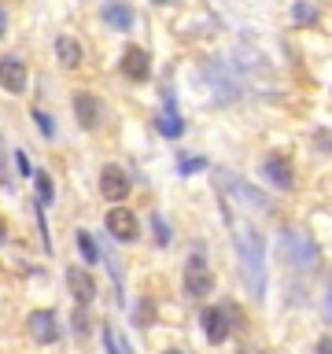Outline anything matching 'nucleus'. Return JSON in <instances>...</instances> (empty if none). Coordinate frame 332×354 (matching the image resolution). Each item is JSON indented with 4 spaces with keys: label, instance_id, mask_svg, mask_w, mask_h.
Masks as SVG:
<instances>
[{
    "label": "nucleus",
    "instance_id": "8",
    "mask_svg": "<svg viewBox=\"0 0 332 354\" xmlns=\"http://www.w3.org/2000/svg\"><path fill=\"white\" fill-rule=\"evenodd\" d=\"M66 284H71V295L82 310L96 299V281L82 270V266H66Z\"/></svg>",
    "mask_w": 332,
    "mask_h": 354
},
{
    "label": "nucleus",
    "instance_id": "27",
    "mask_svg": "<svg viewBox=\"0 0 332 354\" xmlns=\"http://www.w3.org/2000/svg\"><path fill=\"white\" fill-rule=\"evenodd\" d=\"M163 354H181V351H163Z\"/></svg>",
    "mask_w": 332,
    "mask_h": 354
},
{
    "label": "nucleus",
    "instance_id": "25",
    "mask_svg": "<svg viewBox=\"0 0 332 354\" xmlns=\"http://www.w3.org/2000/svg\"><path fill=\"white\" fill-rule=\"evenodd\" d=\"M4 240H8V225L0 221V243H4Z\"/></svg>",
    "mask_w": 332,
    "mask_h": 354
},
{
    "label": "nucleus",
    "instance_id": "13",
    "mask_svg": "<svg viewBox=\"0 0 332 354\" xmlns=\"http://www.w3.org/2000/svg\"><path fill=\"white\" fill-rule=\"evenodd\" d=\"M74 118H77V126L82 129H96V122H100V100L93 93H74Z\"/></svg>",
    "mask_w": 332,
    "mask_h": 354
},
{
    "label": "nucleus",
    "instance_id": "28",
    "mask_svg": "<svg viewBox=\"0 0 332 354\" xmlns=\"http://www.w3.org/2000/svg\"><path fill=\"white\" fill-rule=\"evenodd\" d=\"M329 310H332V292H329Z\"/></svg>",
    "mask_w": 332,
    "mask_h": 354
},
{
    "label": "nucleus",
    "instance_id": "9",
    "mask_svg": "<svg viewBox=\"0 0 332 354\" xmlns=\"http://www.w3.org/2000/svg\"><path fill=\"white\" fill-rule=\"evenodd\" d=\"M26 328H30V336L37 343H44V347L59 339V321H55L52 310H33L30 321H26Z\"/></svg>",
    "mask_w": 332,
    "mask_h": 354
},
{
    "label": "nucleus",
    "instance_id": "2",
    "mask_svg": "<svg viewBox=\"0 0 332 354\" xmlns=\"http://www.w3.org/2000/svg\"><path fill=\"white\" fill-rule=\"evenodd\" d=\"M281 248H284L288 266H295V270H314L317 266V251H314V243H310V236L303 229H284Z\"/></svg>",
    "mask_w": 332,
    "mask_h": 354
},
{
    "label": "nucleus",
    "instance_id": "10",
    "mask_svg": "<svg viewBox=\"0 0 332 354\" xmlns=\"http://www.w3.org/2000/svg\"><path fill=\"white\" fill-rule=\"evenodd\" d=\"M203 332H207L210 343H225L229 332H232V325H229V310H225V306H210V310H203Z\"/></svg>",
    "mask_w": 332,
    "mask_h": 354
},
{
    "label": "nucleus",
    "instance_id": "15",
    "mask_svg": "<svg viewBox=\"0 0 332 354\" xmlns=\"http://www.w3.org/2000/svg\"><path fill=\"white\" fill-rule=\"evenodd\" d=\"M155 129H159L163 137H181V133H185V122L177 118V111H174V96H170V93H166V111H163L159 118H155Z\"/></svg>",
    "mask_w": 332,
    "mask_h": 354
},
{
    "label": "nucleus",
    "instance_id": "14",
    "mask_svg": "<svg viewBox=\"0 0 332 354\" xmlns=\"http://www.w3.org/2000/svg\"><path fill=\"white\" fill-rule=\"evenodd\" d=\"M55 59H59L66 71L82 66V44H77L74 37H66V33H59V37H55Z\"/></svg>",
    "mask_w": 332,
    "mask_h": 354
},
{
    "label": "nucleus",
    "instance_id": "6",
    "mask_svg": "<svg viewBox=\"0 0 332 354\" xmlns=\"http://www.w3.org/2000/svg\"><path fill=\"white\" fill-rule=\"evenodd\" d=\"M100 196L111 199V203H122V199H129V177L122 166L107 162L104 170H100Z\"/></svg>",
    "mask_w": 332,
    "mask_h": 354
},
{
    "label": "nucleus",
    "instance_id": "17",
    "mask_svg": "<svg viewBox=\"0 0 332 354\" xmlns=\"http://www.w3.org/2000/svg\"><path fill=\"white\" fill-rule=\"evenodd\" d=\"M77 248H82V259H85L89 266L100 262V248H96V240L89 236V232H77Z\"/></svg>",
    "mask_w": 332,
    "mask_h": 354
},
{
    "label": "nucleus",
    "instance_id": "11",
    "mask_svg": "<svg viewBox=\"0 0 332 354\" xmlns=\"http://www.w3.org/2000/svg\"><path fill=\"white\" fill-rule=\"evenodd\" d=\"M262 174H266V181H270L273 188H292V162L284 159V155H266L262 159Z\"/></svg>",
    "mask_w": 332,
    "mask_h": 354
},
{
    "label": "nucleus",
    "instance_id": "5",
    "mask_svg": "<svg viewBox=\"0 0 332 354\" xmlns=\"http://www.w3.org/2000/svg\"><path fill=\"white\" fill-rule=\"evenodd\" d=\"M26 85H30L26 63H22L19 55H4V59H0V88L11 93V96H22V93H26Z\"/></svg>",
    "mask_w": 332,
    "mask_h": 354
},
{
    "label": "nucleus",
    "instance_id": "3",
    "mask_svg": "<svg viewBox=\"0 0 332 354\" xmlns=\"http://www.w3.org/2000/svg\"><path fill=\"white\" fill-rule=\"evenodd\" d=\"M185 292L192 299H207L214 292V273H210L203 254H192V259L185 262Z\"/></svg>",
    "mask_w": 332,
    "mask_h": 354
},
{
    "label": "nucleus",
    "instance_id": "26",
    "mask_svg": "<svg viewBox=\"0 0 332 354\" xmlns=\"http://www.w3.org/2000/svg\"><path fill=\"white\" fill-rule=\"evenodd\" d=\"M151 4H174V0H151Z\"/></svg>",
    "mask_w": 332,
    "mask_h": 354
},
{
    "label": "nucleus",
    "instance_id": "7",
    "mask_svg": "<svg viewBox=\"0 0 332 354\" xmlns=\"http://www.w3.org/2000/svg\"><path fill=\"white\" fill-rule=\"evenodd\" d=\"M122 74L129 77V82H148L151 74V55L140 48V44H126V52H122Z\"/></svg>",
    "mask_w": 332,
    "mask_h": 354
},
{
    "label": "nucleus",
    "instance_id": "1",
    "mask_svg": "<svg viewBox=\"0 0 332 354\" xmlns=\"http://www.w3.org/2000/svg\"><path fill=\"white\" fill-rule=\"evenodd\" d=\"M221 214L229 221L232 248L240 254V266L251 281V292H255V299H262V292H266V232L255 225L248 214H237L225 199H221Z\"/></svg>",
    "mask_w": 332,
    "mask_h": 354
},
{
    "label": "nucleus",
    "instance_id": "4",
    "mask_svg": "<svg viewBox=\"0 0 332 354\" xmlns=\"http://www.w3.org/2000/svg\"><path fill=\"white\" fill-rule=\"evenodd\" d=\"M104 225H107L111 236L122 240V243H133L140 236V221H137V214H133L129 207H111L107 218H104Z\"/></svg>",
    "mask_w": 332,
    "mask_h": 354
},
{
    "label": "nucleus",
    "instance_id": "24",
    "mask_svg": "<svg viewBox=\"0 0 332 354\" xmlns=\"http://www.w3.org/2000/svg\"><path fill=\"white\" fill-rule=\"evenodd\" d=\"M317 354H332V339H329V336L317 339Z\"/></svg>",
    "mask_w": 332,
    "mask_h": 354
},
{
    "label": "nucleus",
    "instance_id": "21",
    "mask_svg": "<svg viewBox=\"0 0 332 354\" xmlns=\"http://www.w3.org/2000/svg\"><path fill=\"white\" fill-rule=\"evenodd\" d=\"M314 15H317V11L310 8V4H295V19L299 22H314Z\"/></svg>",
    "mask_w": 332,
    "mask_h": 354
},
{
    "label": "nucleus",
    "instance_id": "12",
    "mask_svg": "<svg viewBox=\"0 0 332 354\" xmlns=\"http://www.w3.org/2000/svg\"><path fill=\"white\" fill-rule=\"evenodd\" d=\"M100 19H104L111 30L126 33V30L133 26V19H137V15H133V8L126 4V0H107V4L100 8Z\"/></svg>",
    "mask_w": 332,
    "mask_h": 354
},
{
    "label": "nucleus",
    "instance_id": "16",
    "mask_svg": "<svg viewBox=\"0 0 332 354\" xmlns=\"http://www.w3.org/2000/svg\"><path fill=\"white\" fill-rule=\"evenodd\" d=\"M33 181H37V207H41V210H44V207H52V196H55L52 177L37 166V170H33Z\"/></svg>",
    "mask_w": 332,
    "mask_h": 354
},
{
    "label": "nucleus",
    "instance_id": "20",
    "mask_svg": "<svg viewBox=\"0 0 332 354\" xmlns=\"http://www.w3.org/2000/svg\"><path fill=\"white\" fill-rule=\"evenodd\" d=\"M199 170H207L203 159H181V174H199Z\"/></svg>",
    "mask_w": 332,
    "mask_h": 354
},
{
    "label": "nucleus",
    "instance_id": "19",
    "mask_svg": "<svg viewBox=\"0 0 332 354\" xmlns=\"http://www.w3.org/2000/svg\"><path fill=\"white\" fill-rule=\"evenodd\" d=\"M11 185V166H8V144L4 137H0V188Z\"/></svg>",
    "mask_w": 332,
    "mask_h": 354
},
{
    "label": "nucleus",
    "instance_id": "22",
    "mask_svg": "<svg viewBox=\"0 0 332 354\" xmlns=\"http://www.w3.org/2000/svg\"><path fill=\"white\" fill-rule=\"evenodd\" d=\"M15 166H19V174H22V177H30V174H33V166H30V159H26L22 151H15Z\"/></svg>",
    "mask_w": 332,
    "mask_h": 354
},
{
    "label": "nucleus",
    "instance_id": "18",
    "mask_svg": "<svg viewBox=\"0 0 332 354\" xmlns=\"http://www.w3.org/2000/svg\"><path fill=\"white\" fill-rule=\"evenodd\" d=\"M30 115H33V122H37V126H41V133H44V137H48V140H52V137H55V122H52L48 115H44V111H41V107H33V111H30Z\"/></svg>",
    "mask_w": 332,
    "mask_h": 354
},
{
    "label": "nucleus",
    "instance_id": "23",
    "mask_svg": "<svg viewBox=\"0 0 332 354\" xmlns=\"http://www.w3.org/2000/svg\"><path fill=\"white\" fill-rule=\"evenodd\" d=\"M0 37H8V8L0 4Z\"/></svg>",
    "mask_w": 332,
    "mask_h": 354
}]
</instances>
